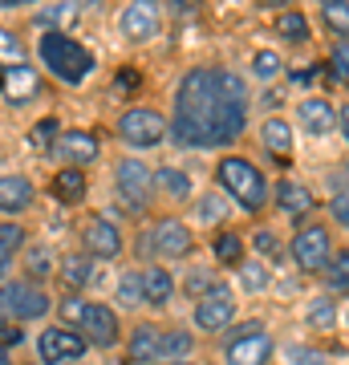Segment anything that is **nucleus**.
I'll return each mask as SVG.
<instances>
[{
  "label": "nucleus",
  "mask_w": 349,
  "mask_h": 365,
  "mask_svg": "<svg viewBox=\"0 0 349 365\" xmlns=\"http://www.w3.org/2000/svg\"><path fill=\"white\" fill-rule=\"evenodd\" d=\"M248 126V86L232 69H187L175 86V118L171 134L179 146L207 150L232 146Z\"/></svg>",
  "instance_id": "1"
},
{
  "label": "nucleus",
  "mask_w": 349,
  "mask_h": 365,
  "mask_svg": "<svg viewBox=\"0 0 349 365\" xmlns=\"http://www.w3.org/2000/svg\"><path fill=\"white\" fill-rule=\"evenodd\" d=\"M216 179H220V187L232 195V203H240L244 211H264L272 199V187L268 179H264V170L252 163V158H240V155H223L220 163H216Z\"/></svg>",
  "instance_id": "2"
},
{
  "label": "nucleus",
  "mask_w": 349,
  "mask_h": 365,
  "mask_svg": "<svg viewBox=\"0 0 349 365\" xmlns=\"http://www.w3.org/2000/svg\"><path fill=\"white\" fill-rule=\"evenodd\" d=\"M37 57L45 61V69H49L53 78L65 81V86H81L93 73V53L78 37H69V33H41Z\"/></svg>",
  "instance_id": "3"
},
{
  "label": "nucleus",
  "mask_w": 349,
  "mask_h": 365,
  "mask_svg": "<svg viewBox=\"0 0 349 365\" xmlns=\"http://www.w3.org/2000/svg\"><path fill=\"white\" fill-rule=\"evenodd\" d=\"M191 353V333L187 329H158L138 325L126 341L130 365H158V361H187Z\"/></svg>",
  "instance_id": "4"
},
{
  "label": "nucleus",
  "mask_w": 349,
  "mask_h": 365,
  "mask_svg": "<svg viewBox=\"0 0 349 365\" xmlns=\"http://www.w3.org/2000/svg\"><path fill=\"white\" fill-rule=\"evenodd\" d=\"M61 313H65V321H74V329H78L81 337H86V345H93V349H114L118 341H122V321H118V313L110 304H102V300H78L69 292L61 304Z\"/></svg>",
  "instance_id": "5"
},
{
  "label": "nucleus",
  "mask_w": 349,
  "mask_h": 365,
  "mask_svg": "<svg viewBox=\"0 0 349 365\" xmlns=\"http://www.w3.org/2000/svg\"><path fill=\"white\" fill-rule=\"evenodd\" d=\"M288 256H293V264L305 276L325 272L329 260H333V232L325 223H300L297 235H293V244H288Z\"/></svg>",
  "instance_id": "6"
},
{
  "label": "nucleus",
  "mask_w": 349,
  "mask_h": 365,
  "mask_svg": "<svg viewBox=\"0 0 349 365\" xmlns=\"http://www.w3.org/2000/svg\"><path fill=\"white\" fill-rule=\"evenodd\" d=\"M0 309L13 321H45L53 313V297L37 280H4L0 284Z\"/></svg>",
  "instance_id": "7"
},
{
  "label": "nucleus",
  "mask_w": 349,
  "mask_h": 365,
  "mask_svg": "<svg viewBox=\"0 0 349 365\" xmlns=\"http://www.w3.org/2000/svg\"><path fill=\"white\" fill-rule=\"evenodd\" d=\"M114 187H118L122 207L134 211V215H143V211L155 203V175L146 170L143 158H122L114 167Z\"/></svg>",
  "instance_id": "8"
},
{
  "label": "nucleus",
  "mask_w": 349,
  "mask_h": 365,
  "mask_svg": "<svg viewBox=\"0 0 349 365\" xmlns=\"http://www.w3.org/2000/svg\"><path fill=\"white\" fill-rule=\"evenodd\" d=\"M167 134H171V122L158 110H151V106H130L126 114L118 118V138L126 146H134V150H151Z\"/></svg>",
  "instance_id": "9"
},
{
  "label": "nucleus",
  "mask_w": 349,
  "mask_h": 365,
  "mask_svg": "<svg viewBox=\"0 0 349 365\" xmlns=\"http://www.w3.org/2000/svg\"><path fill=\"white\" fill-rule=\"evenodd\" d=\"M272 353H276V345H272L268 329L244 325L240 333L228 337V345H223V361L228 365H268Z\"/></svg>",
  "instance_id": "10"
},
{
  "label": "nucleus",
  "mask_w": 349,
  "mask_h": 365,
  "mask_svg": "<svg viewBox=\"0 0 349 365\" xmlns=\"http://www.w3.org/2000/svg\"><path fill=\"white\" fill-rule=\"evenodd\" d=\"M86 337H81L78 329H65V325H49L41 329L37 337V357L41 365H69V361H81L86 357Z\"/></svg>",
  "instance_id": "11"
},
{
  "label": "nucleus",
  "mask_w": 349,
  "mask_h": 365,
  "mask_svg": "<svg viewBox=\"0 0 349 365\" xmlns=\"http://www.w3.org/2000/svg\"><path fill=\"white\" fill-rule=\"evenodd\" d=\"M236 321V297L228 284H211L207 297H199L195 304V329L199 333H223V329H232Z\"/></svg>",
  "instance_id": "12"
},
{
  "label": "nucleus",
  "mask_w": 349,
  "mask_h": 365,
  "mask_svg": "<svg viewBox=\"0 0 349 365\" xmlns=\"http://www.w3.org/2000/svg\"><path fill=\"white\" fill-rule=\"evenodd\" d=\"M151 248H155V256H163V260H183V256L195 252V235L183 220L163 215V220L151 227Z\"/></svg>",
  "instance_id": "13"
},
{
  "label": "nucleus",
  "mask_w": 349,
  "mask_h": 365,
  "mask_svg": "<svg viewBox=\"0 0 349 365\" xmlns=\"http://www.w3.org/2000/svg\"><path fill=\"white\" fill-rule=\"evenodd\" d=\"M118 29H122L130 41L158 37V29H163V9H158V0H130L126 9H122V16H118Z\"/></svg>",
  "instance_id": "14"
},
{
  "label": "nucleus",
  "mask_w": 349,
  "mask_h": 365,
  "mask_svg": "<svg viewBox=\"0 0 349 365\" xmlns=\"http://www.w3.org/2000/svg\"><path fill=\"white\" fill-rule=\"evenodd\" d=\"M81 248L90 260H118L122 256V232H118V223H110L106 215H93L86 223V232H81Z\"/></svg>",
  "instance_id": "15"
},
{
  "label": "nucleus",
  "mask_w": 349,
  "mask_h": 365,
  "mask_svg": "<svg viewBox=\"0 0 349 365\" xmlns=\"http://www.w3.org/2000/svg\"><path fill=\"white\" fill-rule=\"evenodd\" d=\"M98 138L90 130H61L57 134V143L49 146V155L61 163V167H90L93 158H98Z\"/></svg>",
  "instance_id": "16"
},
{
  "label": "nucleus",
  "mask_w": 349,
  "mask_h": 365,
  "mask_svg": "<svg viewBox=\"0 0 349 365\" xmlns=\"http://www.w3.org/2000/svg\"><path fill=\"white\" fill-rule=\"evenodd\" d=\"M37 199V187L29 175H0V215H25Z\"/></svg>",
  "instance_id": "17"
},
{
  "label": "nucleus",
  "mask_w": 349,
  "mask_h": 365,
  "mask_svg": "<svg viewBox=\"0 0 349 365\" xmlns=\"http://www.w3.org/2000/svg\"><path fill=\"white\" fill-rule=\"evenodd\" d=\"M297 126L309 138H325V134L337 126V110L325 98H305V102L297 106Z\"/></svg>",
  "instance_id": "18"
},
{
  "label": "nucleus",
  "mask_w": 349,
  "mask_h": 365,
  "mask_svg": "<svg viewBox=\"0 0 349 365\" xmlns=\"http://www.w3.org/2000/svg\"><path fill=\"white\" fill-rule=\"evenodd\" d=\"M171 297H175V276H171L163 264H151V268H143V304H151V309H163Z\"/></svg>",
  "instance_id": "19"
},
{
  "label": "nucleus",
  "mask_w": 349,
  "mask_h": 365,
  "mask_svg": "<svg viewBox=\"0 0 349 365\" xmlns=\"http://www.w3.org/2000/svg\"><path fill=\"white\" fill-rule=\"evenodd\" d=\"M272 199L280 203V211L297 215V220H305V215L313 211V203H317V199L309 195V187H300V182H293V179L276 182V187H272Z\"/></svg>",
  "instance_id": "20"
},
{
  "label": "nucleus",
  "mask_w": 349,
  "mask_h": 365,
  "mask_svg": "<svg viewBox=\"0 0 349 365\" xmlns=\"http://www.w3.org/2000/svg\"><path fill=\"white\" fill-rule=\"evenodd\" d=\"M37 90H41V78L33 66H13L4 73V98L9 102H29Z\"/></svg>",
  "instance_id": "21"
},
{
  "label": "nucleus",
  "mask_w": 349,
  "mask_h": 365,
  "mask_svg": "<svg viewBox=\"0 0 349 365\" xmlns=\"http://www.w3.org/2000/svg\"><path fill=\"white\" fill-rule=\"evenodd\" d=\"M21 248H25V227H21V223H0V284L9 280L13 260H16Z\"/></svg>",
  "instance_id": "22"
},
{
  "label": "nucleus",
  "mask_w": 349,
  "mask_h": 365,
  "mask_svg": "<svg viewBox=\"0 0 349 365\" xmlns=\"http://www.w3.org/2000/svg\"><path fill=\"white\" fill-rule=\"evenodd\" d=\"M86 175H81V167H61L57 175H53V195L61 199V203H81L86 199Z\"/></svg>",
  "instance_id": "23"
},
{
  "label": "nucleus",
  "mask_w": 349,
  "mask_h": 365,
  "mask_svg": "<svg viewBox=\"0 0 349 365\" xmlns=\"http://www.w3.org/2000/svg\"><path fill=\"white\" fill-rule=\"evenodd\" d=\"M155 191L175 199V203H187V199H191V179H187V170L163 167V170H155Z\"/></svg>",
  "instance_id": "24"
},
{
  "label": "nucleus",
  "mask_w": 349,
  "mask_h": 365,
  "mask_svg": "<svg viewBox=\"0 0 349 365\" xmlns=\"http://www.w3.org/2000/svg\"><path fill=\"white\" fill-rule=\"evenodd\" d=\"M260 143L268 146L272 155L288 158L293 155V126H288L285 118H268V122L260 126Z\"/></svg>",
  "instance_id": "25"
},
{
  "label": "nucleus",
  "mask_w": 349,
  "mask_h": 365,
  "mask_svg": "<svg viewBox=\"0 0 349 365\" xmlns=\"http://www.w3.org/2000/svg\"><path fill=\"white\" fill-rule=\"evenodd\" d=\"M211 252H216V260L223 268H240L244 264V240H240V232H216Z\"/></svg>",
  "instance_id": "26"
},
{
  "label": "nucleus",
  "mask_w": 349,
  "mask_h": 365,
  "mask_svg": "<svg viewBox=\"0 0 349 365\" xmlns=\"http://www.w3.org/2000/svg\"><path fill=\"white\" fill-rule=\"evenodd\" d=\"M276 33H280V37L285 41H293V45H305V41H309V16L305 13H297V9H288V13H280L276 16Z\"/></svg>",
  "instance_id": "27"
},
{
  "label": "nucleus",
  "mask_w": 349,
  "mask_h": 365,
  "mask_svg": "<svg viewBox=\"0 0 349 365\" xmlns=\"http://www.w3.org/2000/svg\"><path fill=\"white\" fill-rule=\"evenodd\" d=\"M321 21L333 37L349 41V0H325L321 4Z\"/></svg>",
  "instance_id": "28"
},
{
  "label": "nucleus",
  "mask_w": 349,
  "mask_h": 365,
  "mask_svg": "<svg viewBox=\"0 0 349 365\" xmlns=\"http://www.w3.org/2000/svg\"><path fill=\"white\" fill-rule=\"evenodd\" d=\"M236 272H240V288H244V292H264V288L272 284L268 268H264L260 260H244Z\"/></svg>",
  "instance_id": "29"
},
{
  "label": "nucleus",
  "mask_w": 349,
  "mask_h": 365,
  "mask_svg": "<svg viewBox=\"0 0 349 365\" xmlns=\"http://www.w3.org/2000/svg\"><path fill=\"white\" fill-rule=\"evenodd\" d=\"M325 284L337 288V292H349V248L333 252V260L325 268Z\"/></svg>",
  "instance_id": "30"
},
{
  "label": "nucleus",
  "mask_w": 349,
  "mask_h": 365,
  "mask_svg": "<svg viewBox=\"0 0 349 365\" xmlns=\"http://www.w3.org/2000/svg\"><path fill=\"white\" fill-rule=\"evenodd\" d=\"M74 16H78V4H53V9H45L37 16V29L41 33H61V25L74 21Z\"/></svg>",
  "instance_id": "31"
},
{
  "label": "nucleus",
  "mask_w": 349,
  "mask_h": 365,
  "mask_svg": "<svg viewBox=\"0 0 349 365\" xmlns=\"http://www.w3.org/2000/svg\"><path fill=\"white\" fill-rule=\"evenodd\" d=\"M61 280H65V288H74V292H78V288L90 280V256H65Z\"/></svg>",
  "instance_id": "32"
},
{
  "label": "nucleus",
  "mask_w": 349,
  "mask_h": 365,
  "mask_svg": "<svg viewBox=\"0 0 349 365\" xmlns=\"http://www.w3.org/2000/svg\"><path fill=\"white\" fill-rule=\"evenodd\" d=\"M305 321H309L313 329H333L337 325V304L333 300H313L309 309H305Z\"/></svg>",
  "instance_id": "33"
},
{
  "label": "nucleus",
  "mask_w": 349,
  "mask_h": 365,
  "mask_svg": "<svg viewBox=\"0 0 349 365\" xmlns=\"http://www.w3.org/2000/svg\"><path fill=\"white\" fill-rule=\"evenodd\" d=\"M25 268H29V280H45V276H53V252L49 248H29V260H25Z\"/></svg>",
  "instance_id": "34"
},
{
  "label": "nucleus",
  "mask_w": 349,
  "mask_h": 365,
  "mask_svg": "<svg viewBox=\"0 0 349 365\" xmlns=\"http://www.w3.org/2000/svg\"><path fill=\"white\" fill-rule=\"evenodd\" d=\"M0 66H25V57H21V41L9 33V29H0Z\"/></svg>",
  "instance_id": "35"
},
{
  "label": "nucleus",
  "mask_w": 349,
  "mask_h": 365,
  "mask_svg": "<svg viewBox=\"0 0 349 365\" xmlns=\"http://www.w3.org/2000/svg\"><path fill=\"white\" fill-rule=\"evenodd\" d=\"M329 69H333V78L341 86H349V41H337L333 57H329Z\"/></svg>",
  "instance_id": "36"
},
{
  "label": "nucleus",
  "mask_w": 349,
  "mask_h": 365,
  "mask_svg": "<svg viewBox=\"0 0 349 365\" xmlns=\"http://www.w3.org/2000/svg\"><path fill=\"white\" fill-rule=\"evenodd\" d=\"M223 215H228V207H223L216 195H207L195 203V220H211V223H223Z\"/></svg>",
  "instance_id": "37"
},
{
  "label": "nucleus",
  "mask_w": 349,
  "mask_h": 365,
  "mask_svg": "<svg viewBox=\"0 0 349 365\" xmlns=\"http://www.w3.org/2000/svg\"><path fill=\"white\" fill-rule=\"evenodd\" d=\"M252 69H256V78H276V73H280V57H276V53L272 49H260L256 53V61H252Z\"/></svg>",
  "instance_id": "38"
},
{
  "label": "nucleus",
  "mask_w": 349,
  "mask_h": 365,
  "mask_svg": "<svg viewBox=\"0 0 349 365\" xmlns=\"http://www.w3.org/2000/svg\"><path fill=\"white\" fill-rule=\"evenodd\" d=\"M118 297L126 300V304H143V272L122 276V284H118Z\"/></svg>",
  "instance_id": "39"
},
{
  "label": "nucleus",
  "mask_w": 349,
  "mask_h": 365,
  "mask_svg": "<svg viewBox=\"0 0 349 365\" xmlns=\"http://www.w3.org/2000/svg\"><path fill=\"white\" fill-rule=\"evenodd\" d=\"M288 365H325V357H317L313 345H288Z\"/></svg>",
  "instance_id": "40"
},
{
  "label": "nucleus",
  "mask_w": 349,
  "mask_h": 365,
  "mask_svg": "<svg viewBox=\"0 0 349 365\" xmlns=\"http://www.w3.org/2000/svg\"><path fill=\"white\" fill-rule=\"evenodd\" d=\"M256 252H260V256H272V260H280V240H276L268 227H260V232H256Z\"/></svg>",
  "instance_id": "41"
},
{
  "label": "nucleus",
  "mask_w": 349,
  "mask_h": 365,
  "mask_svg": "<svg viewBox=\"0 0 349 365\" xmlns=\"http://www.w3.org/2000/svg\"><path fill=\"white\" fill-rule=\"evenodd\" d=\"M57 134H61V130H57V118H41V122H37V130H33V143L53 146V143H57Z\"/></svg>",
  "instance_id": "42"
},
{
  "label": "nucleus",
  "mask_w": 349,
  "mask_h": 365,
  "mask_svg": "<svg viewBox=\"0 0 349 365\" xmlns=\"http://www.w3.org/2000/svg\"><path fill=\"white\" fill-rule=\"evenodd\" d=\"M16 341H21V325H13V317L0 309V345H9V349H13Z\"/></svg>",
  "instance_id": "43"
},
{
  "label": "nucleus",
  "mask_w": 349,
  "mask_h": 365,
  "mask_svg": "<svg viewBox=\"0 0 349 365\" xmlns=\"http://www.w3.org/2000/svg\"><path fill=\"white\" fill-rule=\"evenodd\" d=\"M329 211H333V220L341 223V227H349V191L345 195H337L333 203H329Z\"/></svg>",
  "instance_id": "44"
},
{
  "label": "nucleus",
  "mask_w": 349,
  "mask_h": 365,
  "mask_svg": "<svg viewBox=\"0 0 349 365\" xmlns=\"http://www.w3.org/2000/svg\"><path fill=\"white\" fill-rule=\"evenodd\" d=\"M167 9H171V13H195V9H199V0H167Z\"/></svg>",
  "instance_id": "45"
},
{
  "label": "nucleus",
  "mask_w": 349,
  "mask_h": 365,
  "mask_svg": "<svg viewBox=\"0 0 349 365\" xmlns=\"http://www.w3.org/2000/svg\"><path fill=\"white\" fill-rule=\"evenodd\" d=\"M337 126H341V134H345V143H349V102L341 106V114H337Z\"/></svg>",
  "instance_id": "46"
},
{
  "label": "nucleus",
  "mask_w": 349,
  "mask_h": 365,
  "mask_svg": "<svg viewBox=\"0 0 349 365\" xmlns=\"http://www.w3.org/2000/svg\"><path fill=\"white\" fill-rule=\"evenodd\" d=\"M25 4H37V0H0V9H25Z\"/></svg>",
  "instance_id": "47"
},
{
  "label": "nucleus",
  "mask_w": 349,
  "mask_h": 365,
  "mask_svg": "<svg viewBox=\"0 0 349 365\" xmlns=\"http://www.w3.org/2000/svg\"><path fill=\"white\" fill-rule=\"evenodd\" d=\"M0 365H13V349L9 345H0Z\"/></svg>",
  "instance_id": "48"
},
{
  "label": "nucleus",
  "mask_w": 349,
  "mask_h": 365,
  "mask_svg": "<svg viewBox=\"0 0 349 365\" xmlns=\"http://www.w3.org/2000/svg\"><path fill=\"white\" fill-rule=\"evenodd\" d=\"M74 4H78V9H98L102 0H74Z\"/></svg>",
  "instance_id": "49"
},
{
  "label": "nucleus",
  "mask_w": 349,
  "mask_h": 365,
  "mask_svg": "<svg viewBox=\"0 0 349 365\" xmlns=\"http://www.w3.org/2000/svg\"><path fill=\"white\" fill-rule=\"evenodd\" d=\"M264 4H293V0H264Z\"/></svg>",
  "instance_id": "50"
},
{
  "label": "nucleus",
  "mask_w": 349,
  "mask_h": 365,
  "mask_svg": "<svg viewBox=\"0 0 349 365\" xmlns=\"http://www.w3.org/2000/svg\"><path fill=\"white\" fill-rule=\"evenodd\" d=\"M158 365H191V361H158Z\"/></svg>",
  "instance_id": "51"
},
{
  "label": "nucleus",
  "mask_w": 349,
  "mask_h": 365,
  "mask_svg": "<svg viewBox=\"0 0 349 365\" xmlns=\"http://www.w3.org/2000/svg\"><path fill=\"white\" fill-rule=\"evenodd\" d=\"M341 321H345V325H349V304H345V313H341Z\"/></svg>",
  "instance_id": "52"
}]
</instances>
